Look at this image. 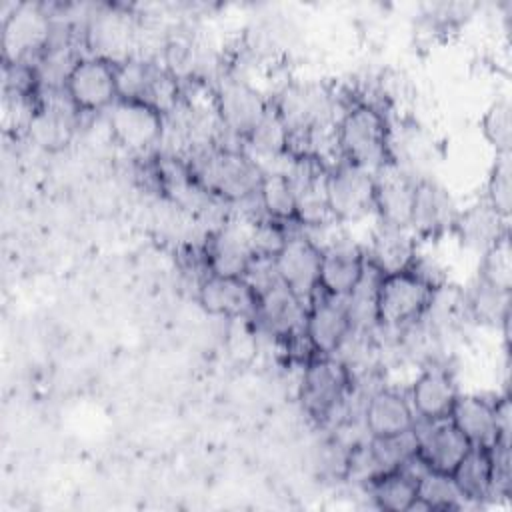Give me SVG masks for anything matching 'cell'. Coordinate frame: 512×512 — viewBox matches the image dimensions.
I'll return each mask as SVG.
<instances>
[{"mask_svg": "<svg viewBox=\"0 0 512 512\" xmlns=\"http://www.w3.org/2000/svg\"><path fill=\"white\" fill-rule=\"evenodd\" d=\"M214 108L220 124L228 132L246 140L266 114L268 104L246 80L224 78L214 94Z\"/></svg>", "mask_w": 512, "mask_h": 512, "instance_id": "cell-12", "label": "cell"}, {"mask_svg": "<svg viewBox=\"0 0 512 512\" xmlns=\"http://www.w3.org/2000/svg\"><path fill=\"white\" fill-rule=\"evenodd\" d=\"M480 130L486 142L496 150V154H510L512 140V120H510V104L508 100H496L488 106L482 116Z\"/></svg>", "mask_w": 512, "mask_h": 512, "instance_id": "cell-30", "label": "cell"}, {"mask_svg": "<svg viewBox=\"0 0 512 512\" xmlns=\"http://www.w3.org/2000/svg\"><path fill=\"white\" fill-rule=\"evenodd\" d=\"M202 256L208 274L244 278L254 260L248 230L228 226L212 232L204 244Z\"/></svg>", "mask_w": 512, "mask_h": 512, "instance_id": "cell-19", "label": "cell"}, {"mask_svg": "<svg viewBox=\"0 0 512 512\" xmlns=\"http://www.w3.org/2000/svg\"><path fill=\"white\" fill-rule=\"evenodd\" d=\"M366 266V252L358 244L346 240L332 242L320 254L318 290L334 298H346L362 280Z\"/></svg>", "mask_w": 512, "mask_h": 512, "instance_id": "cell-16", "label": "cell"}, {"mask_svg": "<svg viewBox=\"0 0 512 512\" xmlns=\"http://www.w3.org/2000/svg\"><path fill=\"white\" fill-rule=\"evenodd\" d=\"M478 280L494 290L510 294L512 286V250L508 232L490 244L478 264Z\"/></svg>", "mask_w": 512, "mask_h": 512, "instance_id": "cell-28", "label": "cell"}, {"mask_svg": "<svg viewBox=\"0 0 512 512\" xmlns=\"http://www.w3.org/2000/svg\"><path fill=\"white\" fill-rule=\"evenodd\" d=\"M374 176V212L378 214L380 224L410 228L416 178L400 172V168H394V164L382 168Z\"/></svg>", "mask_w": 512, "mask_h": 512, "instance_id": "cell-18", "label": "cell"}, {"mask_svg": "<svg viewBox=\"0 0 512 512\" xmlns=\"http://www.w3.org/2000/svg\"><path fill=\"white\" fill-rule=\"evenodd\" d=\"M408 464L368 478V488L374 504L388 512L414 510L418 500V474L406 468Z\"/></svg>", "mask_w": 512, "mask_h": 512, "instance_id": "cell-24", "label": "cell"}, {"mask_svg": "<svg viewBox=\"0 0 512 512\" xmlns=\"http://www.w3.org/2000/svg\"><path fill=\"white\" fill-rule=\"evenodd\" d=\"M50 18L38 4H16L2 22L4 64H22L34 52L50 44Z\"/></svg>", "mask_w": 512, "mask_h": 512, "instance_id": "cell-10", "label": "cell"}, {"mask_svg": "<svg viewBox=\"0 0 512 512\" xmlns=\"http://www.w3.org/2000/svg\"><path fill=\"white\" fill-rule=\"evenodd\" d=\"M374 188V172L340 160L324 176V198L330 216L344 222L374 212Z\"/></svg>", "mask_w": 512, "mask_h": 512, "instance_id": "cell-7", "label": "cell"}, {"mask_svg": "<svg viewBox=\"0 0 512 512\" xmlns=\"http://www.w3.org/2000/svg\"><path fill=\"white\" fill-rule=\"evenodd\" d=\"M458 212L454 198L442 184L430 178L416 180L410 212V230L416 238H440L444 232L452 230Z\"/></svg>", "mask_w": 512, "mask_h": 512, "instance_id": "cell-13", "label": "cell"}, {"mask_svg": "<svg viewBox=\"0 0 512 512\" xmlns=\"http://www.w3.org/2000/svg\"><path fill=\"white\" fill-rule=\"evenodd\" d=\"M452 232L462 246L484 252L502 234L508 232L506 218H502L486 200L472 204L458 212Z\"/></svg>", "mask_w": 512, "mask_h": 512, "instance_id": "cell-23", "label": "cell"}, {"mask_svg": "<svg viewBox=\"0 0 512 512\" xmlns=\"http://www.w3.org/2000/svg\"><path fill=\"white\" fill-rule=\"evenodd\" d=\"M130 28L126 22H122L120 14H102L98 20H94L88 38L90 46L96 54V48H122L128 42Z\"/></svg>", "mask_w": 512, "mask_h": 512, "instance_id": "cell-33", "label": "cell"}, {"mask_svg": "<svg viewBox=\"0 0 512 512\" xmlns=\"http://www.w3.org/2000/svg\"><path fill=\"white\" fill-rule=\"evenodd\" d=\"M508 296L478 280L468 296V308L478 322H508Z\"/></svg>", "mask_w": 512, "mask_h": 512, "instance_id": "cell-31", "label": "cell"}, {"mask_svg": "<svg viewBox=\"0 0 512 512\" xmlns=\"http://www.w3.org/2000/svg\"><path fill=\"white\" fill-rule=\"evenodd\" d=\"M322 248L306 236H290L274 258V270L284 286H288L304 302L318 292Z\"/></svg>", "mask_w": 512, "mask_h": 512, "instance_id": "cell-14", "label": "cell"}, {"mask_svg": "<svg viewBox=\"0 0 512 512\" xmlns=\"http://www.w3.org/2000/svg\"><path fill=\"white\" fill-rule=\"evenodd\" d=\"M108 128L122 148L144 152L162 140L164 112L144 100L118 98L108 108Z\"/></svg>", "mask_w": 512, "mask_h": 512, "instance_id": "cell-8", "label": "cell"}, {"mask_svg": "<svg viewBox=\"0 0 512 512\" xmlns=\"http://www.w3.org/2000/svg\"><path fill=\"white\" fill-rule=\"evenodd\" d=\"M60 112L58 108H38L32 116V130L44 146L66 142L70 126Z\"/></svg>", "mask_w": 512, "mask_h": 512, "instance_id": "cell-34", "label": "cell"}, {"mask_svg": "<svg viewBox=\"0 0 512 512\" xmlns=\"http://www.w3.org/2000/svg\"><path fill=\"white\" fill-rule=\"evenodd\" d=\"M308 302L296 296L278 280L258 292V308L254 318L276 338L292 340L304 336Z\"/></svg>", "mask_w": 512, "mask_h": 512, "instance_id": "cell-15", "label": "cell"}, {"mask_svg": "<svg viewBox=\"0 0 512 512\" xmlns=\"http://www.w3.org/2000/svg\"><path fill=\"white\" fill-rule=\"evenodd\" d=\"M256 198L268 218L278 220L282 224L298 222L296 190L286 172H276V170L266 172L264 170Z\"/></svg>", "mask_w": 512, "mask_h": 512, "instance_id": "cell-26", "label": "cell"}, {"mask_svg": "<svg viewBox=\"0 0 512 512\" xmlns=\"http://www.w3.org/2000/svg\"><path fill=\"white\" fill-rule=\"evenodd\" d=\"M450 476L464 502H484L494 496V464L490 448L472 446Z\"/></svg>", "mask_w": 512, "mask_h": 512, "instance_id": "cell-25", "label": "cell"}, {"mask_svg": "<svg viewBox=\"0 0 512 512\" xmlns=\"http://www.w3.org/2000/svg\"><path fill=\"white\" fill-rule=\"evenodd\" d=\"M438 284L416 264L412 268L382 274L376 286V326L402 330L422 320L434 304Z\"/></svg>", "mask_w": 512, "mask_h": 512, "instance_id": "cell-3", "label": "cell"}, {"mask_svg": "<svg viewBox=\"0 0 512 512\" xmlns=\"http://www.w3.org/2000/svg\"><path fill=\"white\" fill-rule=\"evenodd\" d=\"M462 506L464 498L450 474H438L422 468L418 474V500L414 510H458Z\"/></svg>", "mask_w": 512, "mask_h": 512, "instance_id": "cell-27", "label": "cell"}, {"mask_svg": "<svg viewBox=\"0 0 512 512\" xmlns=\"http://www.w3.org/2000/svg\"><path fill=\"white\" fill-rule=\"evenodd\" d=\"M416 436V462L420 468L452 474L460 460L468 454L472 444L464 438V434L454 426L450 418L440 420H422V426L414 424Z\"/></svg>", "mask_w": 512, "mask_h": 512, "instance_id": "cell-11", "label": "cell"}, {"mask_svg": "<svg viewBox=\"0 0 512 512\" xmlns=\"http://www.w3.org/2000/svg\"><path fill=\"white\" fill-rule=\"evenodd\" d=\"M246 142L260 156H280L288 154V130L274 106H268L262 120L248 134Z\"/></svg>", "mask_w": 512, "mask_h": 512, "instance_id": "cell-29", "label": "cell"}, {"mask_svg": "<svg viewBox=\"0 0 512 512\" xmlns=\"http://www.w3.org/2000/svg\"><path fill=\"white\" fill-rule=\"evenodd\" d=\"M188 170L202 192L230 202L256 196L264 174L248 152L222 146H208L194 154Z\"/></svg>", "mask_w": 512, "mask_h": 512, "instance_id": "cell-2", "label": "cell"}, {"mask_svg": "<svg viewBox=\"0 0 512 512\" xmlns=\"http://www.w3.org/2000/svg\"><path fill=\"white\" fill-rule=\"evenodd\" d=\"M198 302L212 316L244 320L256 314L258 292L246 278L208 274L198 286Z\"/></svg>", "mask_w": 512, "mask_h": 512, "instance_id": "cell-17", "label": "cell"}, {"mask_svg": "<svg viewBox=\"0 0 512 512\" xmlns=\"http://www.w3.org/2000/svg\"><path fill=\"white\" fill-rule=\"evenodd\" d=\"M336 146L340 158L370 172L394 164L392 128L384 112L372 102H354L338 118Z\"/></svg>", "mask_w": 512, "mask_h": 512, "instance_id": "cell-1", "label": "cell"}, {"mask_svg": "<svg viewBox=\"0 0 512 512\" xmlns=\"http://www.w3.org/2000/svg\"><path fill=\"white\" fill-rule=\"evenodd\" d=\"M68 102L78 112L108 110L118 98V62L102 56L76 58L64 78Z\"/></svg>", "mask_w": 512, "mask_h": 512, "instance_id": "cell-5", "label": "cell"}, {"mask_svg": "<svg viewBox=\"0 0 512 512\" xmlns=\"http://www.w3.org/2000/svg\"><path fill=\"white\" fill-rule=\"evenodd\" d=\"M510 154H496V162L490 170L486 184V202L508 220L512 206V180H510Z\"/></svg>", "mask_w": 512, "mask_h": 512, "instance_id": "cell-32", "label": "cell"}, {"mask_svg": "<svg viewBox=\"0 0 512 512\" xmlns=\"http://www.w3.org/2000/svg\"><path fill=\"white\" fill-rule=\"evenodd\" d=\"M352 336V320L344 298L316 292L308 302L304 340L312 356H336Z\"/></svg>", "mask_w": 512, "mask_h": 512, "instance_id": "cell-9", "label": "cell"}, {"mask_svg": "<svg viewBox=\"0 0 512 512\" xmlns=\"http://www.w3.org/2000/svg\"><path fill=\"white\" fill-rule=\"evenodd\" d=\"M352 392V370L336 356H310L302 374L300 402L306 414L324 424L344 406Z\"/></svg>", "mask_w": 512, "mask_h": 512, "instance_id": "cell-4", "label": "cell"}, {"mask_svg": "<svg viewBox=\"0 0 512 512\" xmlns=\"http://www.w3.org/2000/svg\"><path fill=\"white\" fill-rule=\"evenodd\" d=\"M448 418L472 446L494 448L496 444H510L508 398L492 402L474 394H458Z\"/></svg>", "mask_w": 512, "mask_h": 512, "instance_id": "cell-6", "label": "cell"}, {"mask_svg": "<svg viewBox=\"0 0 512 512\" xmlns=\"http://www.w3.org/2000/svg\"><path fill=\"white\" fill-rule=\"evenodd\" d=\"M416 424V414L410 400L392 388L376 390L364 408V426L370 438H394L410 432Z\"/></svg>", "mask_w": 512, "mask_h": 512, "instance_id": "cell-20", "label": "cell"}, {"mask_svg": "<svg viewBox=\"0 0 512 512\" xmlns=\"http://www.w3.org/2000/svg\"><path fill=\"white\" fill-rule=\"evenodd\" d=\"M416 256V236L412 234V230L388 224H378L366 252V260L380 274H392L412 268Z\"/></svg>", "mask_w": 512, "mask_h": 512, "instance_id": "cell-22", "label": "cell"}, {"mask_svg": "<svg viewBox=\"0 0 512 512\" xmlns=\"http://www.w3.org/2000/svg\"><path fill=\"white\" fill-rule=\"evenodd\" d=\"M458 398V388L452 376L442 368H426L414 380L410 390V404L420 420L448 418Z\"/></svg>", "mask_w": 512, "mask_h": 512, "instance_id": "cell-21", "label": "cell"}]
</instances>
